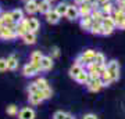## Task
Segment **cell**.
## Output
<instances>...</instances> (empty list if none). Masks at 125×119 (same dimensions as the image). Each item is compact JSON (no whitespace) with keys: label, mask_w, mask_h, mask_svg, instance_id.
I'll return each mask as SVG.
<instances>
[{"label":"cell","mask_w":125,"mask_h":119,"mask_svg":"<svg viewBox=\"0 0 125 119\" xmlns=\"http://www.w3.org/2000/svg\"><path fill=\"white\" fill-rule=\"evenodd\" d=\"M102 25H103V35H104V36L111 35L113 31H114V29L117 28L115 21H114L113 15H107V17H104V18H103Z\"/></svg>","instance_id":"obj_1"},{"label":"cell","mask_w":125,"mask_h":119,"mask_svg":"<svg viewBox=\"0 0 125 119\" xmlns=\"http://www.w3.org/2000/svg\"><path fill=\"white\" fill-rule=\"evenodd\" d=\"M106 69L110 73L113 82L114 80H118V78H120V64H118V61L111 60V61L106 62Z\"/></svg>","instance_id":"obj_2"},{"label":"cell","mask_w":125,"mask_h":119,"mask_svg":"<svg viewBox=\"0 0 125 119\" xmlns=\"http://www.w3.org/2000/svg\"><path fill=\"white\" fill-rule=\"evenodd\" d=\"M65 17H67L70 21H75V19H78V18L81 17L79 15V7H78L76 4L68 6L67 13H65Z\"/></svg>","instance_id":"obj_3"},{"label":"cell","mask_w":125,"mask_h":119,"mask_svg":"<svg viewBox=\"0 0 125 119\" xmlns=\"http://www.w3.org/2000/svg\"><path fill=\"white\" fill-rule=\"evenodd\" d=\"M40 66H36V65H33V64H27V65L24 66V69H22V73H24V76H35L38 72H40Z\"/></svg>","instance_id":"obj_4"},{"label":"cell","mask_w":125,"mask_h":119,"mask_svg":"<svg viewBox=\"0 0 125 119\" xmlns=\"http://www.w3.org/2000/svg\"><path fill=\"white\" fill-rule=\"evenodd\" d=\"M17 37V33H15V31H13V29H10V28L4 27L0 29V39H4V40H13Z\"/></svg>","instance_id":"obj_5"},{"label":"cell","mask_w":125,"mask_h":119,"mask_svg":"<svg viewBox=\"0 0 125 119\" xmlns=\"http://www.w3.org/2000/svg\"><path fill=\"white\" fill-rule=\"evenodd\" d=\"M86 86H88V89H89L90 92L96 93L103 87V83H102V80H100V78H94V79H89Z\"/></svg>","instance_id":"obj_6"},{"label":"cell","mask_w":125,"mask_h":119,"mask_svg":"<svg viewBox=\"0 0 125 119\" xmlns=\"http://www.w3.org/2000/svg\"><path fill=\"white\" fill-rule=\"evenodd\" d=\"M43 100H45V97H43V93H42V90H38V92H35V93H29V102H31V104H33V105L40 104Z\"/></svg>","instance_id":"obj_7"},{"label":"cell","mask_w":125,"mask_h":119,"mask_svg":"<svg viewBox=\"0 0 125 119\" xmlns=\"http://www.w3.org/2000/svg\"><path fill=\"white\" fill-rule=\"evenodd\" d=\"M79 7V15L81 17H86V15H90V13H92V10L94 9L93 4H90L89 1H85V3H82L81 6H78Z\"/></svg>","instance_id":"obj_8"},{"label":"cell","mask_w":125,"mask_h":119,"mask_svg":"<svg viewBox=\"0 0 125 119\" xmlns=\"http://www.w3.org/2000/svg\"><path fill=\"white\" fill-rule=\"evenodd\" d=\"M45 17H46V21L49 22V24H52V25H54V24H57L58 21H60V14L56 11V10H50L49 13H46L45 14Z\"/></svg>","instance_id":"obj_9"},{"label":"cell","mask_w":125,"mask_h":119,"mask_svg":"<svg viewBox=\"0 0 125 119\" xmlns=\"http://www.w3.org/2000/svg\"><path fill=\"white\" fill-rule=\"evenodd\" d=\"M18 118L20 119H35V111L29 108V107H25L20 111L18 114Z\"/></svg>","instance_id":"obj_10"},{"label":"cell","mask_w":125,"mask_h":119,"mask_svg":"<svg viewBox=\"0 0 125 119\" xmlns=\"http://www.w3.org/2000/svg\"><path fill=\"white\" fill-rule=\"evenodd\" d=\"M40 28V22L38 18H28V32H33V33H36V32L39 31Z\"/></svg>","instance_id":"obj_11"},{"label":"cell","mask_w":125,"mask_h":119,"mask_svg":"<svg viewBox=\"0 0 125 119\" xmlns=\"http://www.w3.org/2000/svg\"><path fill=\"white\" fill-rule=\"evenodd\" d=\"M40 68H42V71L52 69L53 68V58L49 57V55H43L40 60Z\"/></svg>","instance_id":"obj_12"},{"label":"cell","mask_w":125,"mask_h":119,"mask_svg":"<svg viewBox=\"0 0 125 119\" xmlns=\"http://www.w3.org/2000/svg\"><path fill=\"white\" fill-rule=\"evenodd\" d=\"M79 25H81L82 29H85V31H90V28H92V25H93V18L90 17V15L82 17V18H81Z\"/></svg>","instance_id":"obj_13"},{"label":"cell","mask_w":125,"mask_h":119,"mask_svg":"<svg viewBox=\"0 0 125 119\" xmlns=\"http://www.w3.org/2000/svg\"><path fill=\"white\" fill-rule=\"evenodd\" d=\"M52 9V1H47V0H42L40 3H38V11H39L40 14H46L49 13Z\"/></svg>","instance_id":"obj_14"},{"label":"cell","mask_w":125,"mask_h":119,"mask_svg":"<svg viewBox=\"0 0 125 119\" xmlns=\"http://www.w3.org/2000/svg\"><path fill=\"white\" fill-rule=\"evenodd\" d=\"M100 10H102V13L104 14V17H107V15H111L113 11H114V4H113L111 1H107V3H103L100 4Z\"/></svg>","instance_id":"obj_15"},{"label":"cell","mask_w":125,"mask_h":119,"mask_svg":"<svg viewBox=\"0 0 125 119\" xmlns=\"http://www.w3.org/2000/svg\"><path fill=\"white\" fill-rule=\"evenodd\" d=\"M89 79H90V76H89V72L86 69H83L82 72H81L79 75L75 78V80L78 82L79 84H88V82H89Z\"/></svg>","instance_id":"obj_16"},{"label":"cell","mask_w":125,"mask_h":119,"mask_svg":"<svg viewBox=\"0 0 125 119\" xmlns=\"http://www.w3.org/2000/svg\"><path fill=\"white\" fill-rule=\"evenodd\" d=\"M83 69H85V66H82V65H79V64H75V62H74V65L70 68V76L75 79L76 76L79 75Z\"/></svg>","instance_id":"obj_17"},{"label":"cell","mask_w":125,"mask_h":119,"mask_svg":"<svg viewBox=\"0 0 125 119\" xmlns=\"http://www.w3.org/2000/svg\"><path fill=\"white\" fill-rule=\"evenodd\" d=\"M11 18H13V21L15 22V24H18L20 21H22L24 19V11L22 10H20V9H15L11 11Z\"/></svg>","instance_id":"obj_18"},{"label":"cell","mask_w":125,"mask_h":119,"mask_svg":"<svg viewBox=\"0 0 125 119\" xmlns=\"http://www.w3.org/2000/svg\"><path fill=\"white\" fill-rule=\"evenodd\" d=\"M93 35H103V25L102 21H93V25L90 28V31Z\"/></svg>","instance_id":"obj_19"},{"label":"cell","mask_w":125,"mask_h":119,"mask_svg":"<svg viewBox=\"0 0 125 119\" xmlns=\"http://www.w3.org/2000/svg\"><path fill=\"white\" fill-rule=\"evenodd\" d=\"M17 66H18V58L15 57L14 54H11V55L7 58V69L14 71V69H17Z\"/></svg>","instance_id":"obj_20"},{"label":"cell","mask_w":125,"mask_h":119,"mask_svg":"<svg viewBox=\"0 0 125 119\" xmlns=\"http://www.w3.org/2000/svg\"><path fill=\"white\" fill-rule=\"evenodd\" d=\"M21 39L24 40L25 44H35L36 43V35L33 33V32H27Z\"/></svg>","instance_id":"obj_21"},{"label":"cell","mask_w":125,"mask_h":119,"mask_svg":"<svg viewBox=\"0 0 125 119\" xmlns=\"http://www.w3.org/2000/svg\"><path fill=\"white\" fill-rule=\"evenodd\" d=\"M42 57H43V54L40 53V51H33V53L31 54V64H33V65L36 66H40V60H42ZM42 69V68H40Z\"/></svg>","instance_id":"obj_22"},{"label":"cell","mask_w":125,"mask_h":119,"mask_svg":"<svg viewBox=\"0 0 125 119\" xmlns=\"http://www.w3.org/2000/svg\"><path fill=\"white\" fill-rule=\"evenodd\" d=\"M25 11H27L28 14H35L38 13V1H28V3H25Z\"/></svg>","instance_id":"obj_23"},{"label":"cell","mask_w":125,"mask_h":119,"mask_svg":"<svg viewBox=\"0 0 125 119\" xmlns=\"http://www.w3.org/2000/svg\"><path fill=\"white\" fill-rule=\"evenodd\" d=\"M0 18L3 19V22H4V27H11L13 24H15V22L13 21V18H11V14L10 13H1L0 14Z\"/></svg>","instance_id":"obj_24"},{"label":"cell","mask_w":125,"mask_h":119,"mask_svg":"<svg viewBox=\"0 0 125 119\" xmlns=\"http://www.w3.org/2000/svg\"><path fill=\"white\" fill-rule=\"evenodd\" d=\"M93 64H96V65H106V57H104V54L96 51V55L93 58Z\"/></svg>","instance_id":"obj_25"},{"label":"cell","mask_w":125,"mask_h":119,"mask_svg":"<svg viewBox=\"0 0 125 119\" xmlns=\"http://www.w3.org/2000/svg\"><path fill=\"white\" fill-rule=\"evenodd\" d=\"M100 80H102V83H103V87L104 86H108L110 83H113V79H111V76H110V73L107 72V69H106L104 73L100 75Z\"/></svg>","instance_id":"obj_26"},{"label":"cell","mask_w":125,"mask_h":119,"mask_svg":"<svg viewBox=\"0 0 125 119\" xmlns=\"http://www.w3.org/2000/svg\"><path fill=\"white\" fill-rule=\"evenodd\" d=\"M67 9H68V4L67 3H58L57 7H56V11L60 14V17H65V13H67Z\"/></svg>","instance_id":"obj_27"},{"label":"cell","mask_w":125,"mask_h":119,"mask_svg":"<svg viewBox=\"0 0 125 119\" xmlns=\"http://www.w3.org/2000/svg\"><path fill=\"white\" fill-rule=\"evenodd\" d=\"M35 83H36V86H38V89H39V90H45V89L50 87L49 83H47V80H46L45 78H39Z\"/></svg>","instance_id":"obj_28"},{"label":"cell","mask_w":125,"mask_h":119,"mask_svg":"<svg viewBox=\"0 0 125 119\" xmlns=\"http://www.w3.org/2000/svg\"><path fill=\"white\" fill-rule=\"evenodd\" d=\"M6 111H7V114L11 115V116H14V115H17V114H18V108H17L15 105H9Z\"/></svg>","instance_id":"obj_29"},{"label":"cell","mask_w":125,"mask_h":119,"mask_svg":"<svg viewBox=\"0 0 125 119\" xmlns=\"http://www.w3.org/2000/svg\"><path fill=\"white\" fill-rule=\"evenodd\" d=\"M67 112H62V111H57V112H56V114L53 115V118L54 119H65L67 118Z\"/></svg>","instance_id":"obj_30"},{"label":"cell","mask_w":125,"mask_h":119,"mask_svg":"<svg viewBox=\"0 0 125 119\" xmlns=\"http://www.w3.org/2000/svg\"><path fill=\"white\" fill-rule=\"evenodd\" d=\"M42 93H43V97H45V100H47V98H50L52 96H53V92H52V89H50V87L45 89V90H42Z\"/></svg>","instance_id":"obj_31"},{"label":"cell","mask_w":125,"mask_h":119,"mask_svg":"<svg viewBox=\"0 0 125 119\" xmlns=\"http://www.w3.org/2000/svg\"><path fill=\"white\" fill-rule=\"evenodd\" d=\"M7 71V60L6 58H0V72Z\"/></svg>","instance_id":"obj_32"},{"label":"cell","mask_w":125,"mask_h":119,"mask_svg":"<svg viewBox=\"0 0 125 119\" xmlns=\"http://www.w3.org/2000/svg\"><path fill=\"white\" fill-rule=\"evenodd\" d=\"M38 90H39V89H38V86H36L35 82L28 86V92H29V93H35V92H38Z\"/></svg>","instance_id":"obj_33"},{"label":"cell","mask_w":125,"mask_h":119,"mask_svg":"<svg viewBox=\"0 0 125 119\" xmlns=\"http://www.w3.org/2000/svg\"><path fill=\"white\" fill-rule=\"evenodd\" d=\"M52 54H53V57H58V55H60L58 47H53V49H52Z\"/></svg>","instance_id":"obj_34"},{"label":"cell","mask_w":125,"mask_h":119,"mask_svg":"<svg viewBox=\"0 0 125 119\" xmlns=\"http://www.w3.org/2000/svg\"><path fill=\"white\" fill-rule=\"evenodd\" d=\"M83 119H97V116H96V115H93V114H88V115H85V116H83Z\"/></svg>","instance_id":"obj_35"},{"label":"cell","mask_w":125,"mask_h":119,"mask_svg":"<svg viewBox=\"0 0 125 119\" xmlns=\"http://www.w3.org/2000/svg\"><path fill=\"white\" fill-rule=\"evenodd\" d=\"M82 3H85V0H74V4L76 6H81Z\"/></svg>","instance_id":"obj_36"},{"label":"cell","mask_w":125,"mask_h":119,"mask_svg":"<svg viewBox=\"0 0 125 119\" xmlns=\"http://www.w3.org/2000/svg\"><path fill=\"white\" fill-rule=\"evenodd\" d=\"M118 28H120V29H122V31H125V19L121 22L120 25H118Z\"/></svg>","instance_id":"obj_37"},{"label":"cell","mask_w":125,"mask_h":119,"mask_svg":"<svg viewBox=\"0 0 125 119\" xmlns=\"http://www.w3.org/2000/svg\"><path fill=\"white\" fill-rule=\"evenodd\" d=\"M107 1H111V0H99V4H103V3H107Z\"/></svg>","instance_id":"obj_38"},{"label":"cell","mask_w":125,"mask_h":119,"mask_svg":"<svg viewBox=\"0 0 125 119\" xmlns=\"http://www.w3.org/2000/svg\"><path fill=\"white\" fill-rule=\"evenodd\" d=\"M24 1H25V3H28V1H33V0H24Z\"/></svg>","instance_id":"obj_39"},{"label":"cell","mask_w":125,"mask_h":119,"mask_svg":"<svg viewBox=\"0 0 125 119\" xmlns=\"http://www.w3.org/2000/svg\"><path fill=\"white\" fill-rule=\"evenodd\" d=\"M47 1H54V0H47Z\"/></svg>","instance_id":"obj_40"},{"label":"cell","mask_w":125,"mask_h":119,"mask_svg":"<svg viewBox=\"0 0 125 119\" xmlns=\"http://www.w3.org/2000/svg\"><path fill=\"white\" fill-rule=\"evenodd\" d=\"M0 14H1V7H0Z\"/></svg>","instance_id":"obj_41"}]
</instances>
